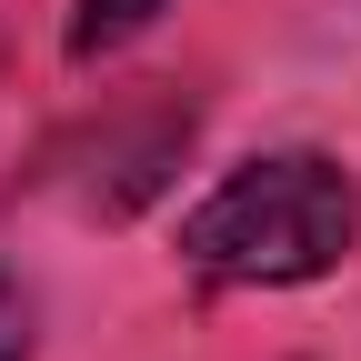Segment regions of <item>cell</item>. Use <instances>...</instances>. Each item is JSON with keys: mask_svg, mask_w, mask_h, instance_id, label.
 Instances as JSON below:
<instances>
[{"mask_svg": "<svg viewBox=\"0 0 361 361\" xmlns=\"http://www.w3.org/2000/svg\"><path fill=\"white\" fill-rule=\"evenodd\" d=\"M0 361H30V291L0 271Z\"/></svg>", "mask_w": 361, "mask_h": 361, "instance_id": "3957f363", "label": "cell"}, {"mask_svg": "<svg viewBox=\"0 0 361 361\" xmlns=\"http://www.w3.org/2000/svg\"><path fill=\"white\" fill-rule=\"evenodd\" d=\"M351 241H361V180L341 161H322V151L241 161L191 221H180V261H191L201 281H251V291L322 281Z\"/></svg>", "mask_w": 361, "mask_h": 361, "instance_id": "6da1fadb", "label": "cell"}, {"mask_svg": "<svg viewBox=\"0 0 361 361\" xmlns=\"http://www.w3.org/2000/svg\"><path fill=\"white\" fill-rule=\"evenodd\" d=\"M171 11V0H80L71 11V61H101V51H121L130 30H151Z\"/></svg>", "mask_w": 361, "mask_h": 361, "instance_id": "7a4b0ae2", "label": "cell"}]
</instances>
